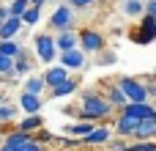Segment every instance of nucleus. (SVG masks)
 <instances>
[{"label":"nucleus","mask_w":156,"mask_h":151,"mask_svg":"<svg viewBox=\"0 0 156 151\" xmlns=\"http://www.w3.org/2000/svg\"><path fill=\"white\" fill-rule=\"evenodd\" d=\"M93 61H96L93 66H110V63H115V61H118V55H115V50H110V47H107V50H104V52H99Z\"/></svg>","instance_id":"a878e982"},{"label":"nucleus","mask_w":156,"mask_h":151,"mask_svg":"<svg viewBox=\"0 0 156 151\" xmlns=\"http://www.w3.org/2000/svg\"><path fill=\"white\" fill-rule=\"evenodd\" d=\"M151 105H154V110H156V99H154V102H151Z\"/></svg>","instance_id":"4c0bfd02"},{"label":"nucleus","mask_w":156,"mask_h":151,"mask_svg":"<svg viewBox=\"0 0 156 151\" xmlns=\"http://www.w3.org/2000/svg\"><path fill=\"white\" fill-rule=\"evenodd\" d=\"M88 55L77 47V50H69V52H60L58 55V63L63 66V69H69V72H82L85 66H88Z\"/></svg>","instance_id":"6e6552de"},{"label":"nucleus","mask_w":156,"mask_h":151,"mask_svg":"<svg viewBox=\"0 0 156 151\" xmlns=\"http://www.w3.org/2000/svg\"><path fill=\"white\" fill-rule=\"evenodd\" d=\"M8 8H11V17H19V19H22V14L30 8V0H11Z\"/></svg>","instance_id":"bb28decb"},{"label":"nucleus","mask_w":156,"mask_h":151,"mask_svg":"<svg viewBox=\"0 0 156 151\" xmlns=\"http://www.w3.org/2000/svg\"><path fill=\"white\" fill-rule=\"evenodd\" d=\"M19 105H11V102H3L0 105V127L3 124H16V118H19Z\"/></svg>","instance_id":"5701e85b"},{"label":"nucleus","mask_w":156,"mask_h":151,"mask_svg":"<svg viewBox=\"0 0 156 151\" xmlns=\"http://www.w3.org/2000/svg\"><path fill=\"white\" fill-rule=\"evenodd\" d=\"M99 91H101V94H104V99L115 107V113H118V110H123V107L129 105L115 77H104V80H99Z\"/></svg>","instance_id":"0eeeda50"},{"label":"nucleus","mask_w":156,"mask_h":151,"mask_svg":"<svg viewBox=\"0 0 156 151\" xmlns=\"http://www.w3.org/2000/svg\"><path fill=\"white\" fill-rule=\"evenodd\" d=\"M60 3H66V0H60Z\"/></svg>","instance_id":"ea45409f"},{"label":"nucleus","mask_w":156,"mask_h":151,"mask_svg":"<svg viewBox=\"0 0 156 151\" xmlns=\"http://www.w3.org/2000/svg\"><path fill=\"white\" fill-rule=\"evenodd\" d=\"M126 102H151L148 96V85H145V74L143 77H134V74H118L115 77Z\"/></svg>","instance_id":"7ed1b4c3"},{"label":"nucleus","mask_w":156,"mask_h":151,"mask_svg":"<svg viewBox=\"0 0 156 151\" xmlns=\"http://www.w3.org/2000/svg\"><path fill=\"white\" fill-rule=\"evenodd\" d=\"M80 33V50L88 55V58H96L99 52H104L110 44H107V39H104V33H99L96 28H82V30H77Z\"/></svg>","instance_id":"20e7f679"},{"label":"nucleus","mask_w":156,"mask_h":151,"mask_svg":"<svg viewBox=\"0 0 156 151\" xmlns=\"http://www.w3.org/2000/svg\"><path fill=\"white\" fill-rule=\"evenodd\" d=\"M47 3H55V0H30V6H38V8H44Z\"/></svg>","instance_id":"72a5a7b5"},{"label":"nucleus","mask_w":156,"mask_h":151,"mask_svg":"<svg viewBox=\"0 0 156 151\" xmlns=\"http://www.w3.org/2000/svg\"><path fill=\"white\" fill-rule=\"evenodd\" d=\"M16 151H47V146L38 143V140H27V143H22Z\"/></svg>","instance_id":"7c9ffc66"},{"label":"nucleus","mask_w":156,"mask_h":151,"mask_svg":"<svg viewBox=\"0 0 156 151\" xmlns=\"http://www.w3.org/2000/svg\"><path fill=\"white\" fill-rule=\"evenodd\" d=\"M16 127L22 129V132H38V129H44V116L38 113V116H22L19 121H16Z\"/></svg>","instance_id":"412c9836"},{"label":"nucleus","mask_w":156,"mask_h":151,"mask_svg":"<svg viewBox=\"0 0 156 151\" xmlns=\"http://www.w3.org/2000/svg\"><path fill=\"white\" fill-rule=\"evenodd\" d=\"M118 113H123V116H132V118H137V121H145V118H154L156 110L151 102H129L123 110H118Z\"/></svg>","instance_id":"f8f14e48"},{"label":"nucleus","mask_w":156,"mask_h":151,"mask_svg":"<svg viewBox=\"0 0 156 151\" xmlns=\"http://www.w3.org/2000/svg\"><path fill=\"white\" fill-rule=\"evenodd\" d=\"M30 72H33V58H30V52L22 47V52L14 58V77L25 80V74H30Z\"/></svg>","instance_id":"dca6fc26"},{"label":"nucleus","mask_w":156,"mask_h":151,"mask_svg":"<svg viewBox=\"0 0 156 151\" xmlns=\"http://www.w3.org/2000/svg\"><path fill=\"white\" fill-rule=\"evenodd\" d=\"M110 138H112V127L110 124H96V129L82 140L88 149H104L107 143H110Z\"/></svg>","instance_id":"9b49d317"},{"label":"nucleus","mask_w":156,"mask_h":151,"mask_svg":"<svg viewBox=\"0 0 156 151\" xmlns=\"http://www.w3.org/2000/svg\"><path fill=\"white\" fill-rule=\"evenodd\" d=\"M19 52H22V41H16V39L0 41V55H5V58H16Z\"/></svg>","instance_id":"b1692460"},{"label":"nucleus","mask_w":156,"mask_h":151,"mask_svg":"<svg viewBox=\"0 0 156 151\" xmlns=\"http://www.w3.org/2000/svg\"><path fill=\"white\" fill-rule=\"evenodd\" d=\"M19 110L25 113V116H38L41 113V107H44V96H33V94H19Z\"/></svg>","instance_id":"ddd939ff"},{"label":"nucleus","mask_w":156,"mask_h":151,"mask_svg":"<svg viewBox=\"0 0 156 151\" xmlns=\"http://www.w3.org/2000/svg\"><path fill=\"white\" fill-rule=\"evenodd\" d=\"M77 91H80V80H77V77H71V80H66L63 85H58V88L47 91V99H66V96H74Z\"/></svg>","instance_id":"f3484780"},{"label":"nucleus","mask_w":156,"mask_h":151,"mask_svg":"<svg viewBox=\"0 0 156 151\" xmlns=\"http://www.w3.org/2000/svg\"><path fill=\"white\" fill-rule=\"evenodd\" d=\"M41 77H44V85H47V91H52V88L63 85L66 80H71V72H69V69H63L60 63H52V66H47V69L41 72Z\"/></svg>","instance_id":"1a4fd4ad"},{"label":"nucleus","mask_w":156,"mask_h":151,"mask_svg":"<svg viewBox=\"0 0 156 151\" xmlns=\"http://www.w3.org/2000/svg\"><path fill=\"white\" fill-rule=\"evenodd\" d=\"M145 14L156 19V0H145Z\"/></svg>","instance_id":"473e14b6"},{"label":"nucleus","mask_w":156,"mask_h":151,"mask_svg":"<svg viewBox=\"0 0 156 151\" xmlns=\"http://www.w3.org/2000/svg\"><path fill=\"white\" fill-rule=\"evenodd\" d=\"M3 102H5V94H3V91H0V105H3Z\"/></svg>","instance_id":"f704fd0d"},{"label":"nucleus","mask_w":156,"mask_h":151,"mask_svg":"<svg viewBox=\"0 0 156 151\" xmlns=\"http://www.w3.org/2000/svg\"><path fill=\"white\" fill-rule=\"evenodd\" d=\"M151 77H154V80H156V66H154V72H151Z\"/></svg>","instance_id":"c9c22d12"},{"label":"nucleus","mask_w":156,"mask_h":151,"mask_svg":"<svg viewBox=\"0 0 156 151\" xmlns=\"http://www.w3.org/2000/svg\"><path fill=\"white\" fill-rule=\"evenodd\" d=\"M93 129H96V124H93V121H69V124L63 127V135L77 138V140H85Z\"/></svg>","instance_id":"4468645a"},{"label":"nucleus","mask_w":156,"mask_h":151,"mask_svg":"<svg viewBox=\"0 0 156 151\" xmlns=\"http://www.w3.org/2000/svg\"><path fill=\"white\" fill-rule=\"evenodd\" d=\"M129 151H156V140H132Z\"/></svg>","instance_id":"cd10ccee"},{"label":"nucleus","mask_w":156,"mask_h":151,"mask_svg":"<svg viewBox=\"0 0 156 151\" xmlns=\"http://www.w3.org/2000/svg\"><path fill=\"white\" fill-rule=\"evenodd\" d=\"M55 47H58V52L77 50V47H80V33H77V30H63V33H55Z\"/></svg>","instance_id":"2eb2a0df"},{"label":"nucleus","mask_w":156,"mask_h":151,"mask_svg":"<svg viewBox=\"0 0 156 151\" xmlns=\"http://www.w3.org/2000/svg\"><path fill=\"white\" fill-rule=\"evenodd\" d=\"M129 39L134 41V44H140V47H145V44H151L156 41V19L154 17H140L137 19V25L129 30Z\"/></svg>","instance_id":"423d86ee"},{"label":"nucleus","mask_w":156,"mask_h":151,"mask_svg":"<svg viewBox=\"0 0 156 151\" xmlns=\"http://www.w3.org/2000/svg\"><path fill=\"white\" fill-rule=\"evenodd\" d=\"M121 11L126 19H140V17H145V0H123Z\"/></svg>","instance_id":"aec40b11"},{"label":"nucleus","mask_w":156,"mask_h":151,"mask_svg":"<svg viewBox=\"0 0 156 151\" xmlns=\"http://www.w3.org/2000/svg\"><path fill=\"white\" fill-rule=\"evenodd\" d=\"M90 151H107V149H90Z\"/></svg>","instance_id":"e433bc0d"},{"label":"nucleus","mask_w":156,"mask_h":151,"mask_svg":"<svg viewBox=\"0 0 156 151\" xmlns=\"http://www.w3.org/2000/svg\"><path fill=\"white\" fill-rule=\"evenodd\" d=\"M134 140H156V116L140 121V127L134 132Z\"/></svg>","instance_id":"4be33fe9"},{"label":"nucleus","mask_w":156,"mask_h":151,"mask_svg":"<svg viewBox=\"0 0 156 151\" xmlns=\"http://www.w3.org/2000/svg\"><path fill=\"white\" fill-rule=\"evenodd\" d=\"M3 3H11V0H3Z\"/></svg>","instance_id":"58836bf2"},{"label":"nucleus","mask_w":156,"mask_h":151,"mask_svg":"<svg viewBox=\"0 0 156 151\" xmlns=\"http://www.w3.org/2000/svg\"><path fill=\"white\" fill-rule=\"evenodd\" d=\"M145 85H148V96H151V102L156 99V80L151 74H145Z\"/></svg>","instance_id":"2f4dec72"},{"label":"nucleus","mask_w":156,"mask_h":151,"mask_svg":"<svg viewBox=\"0 0 156 151\" xmlns=\"http://www.w3.org/2000/svg\"><path fill=\"white\" fill-rule=\"evenodd\" d=\"M22 83H25V88H22L25 94H33V96H44L47 94V85H44V77L41 74H27Z\"/></svg>","instance_id":"6ab92c4d"},{"label":"nucleus","mask_w":156,"mask_h":151,"mask_svg":"<svg viewBox=\"0 0 156 151\" xmlns=\"http://www.w3.org/2000/svg\"><path fill=\"white\" fill-rule=\"evenodd\" d=\"M41 11H44V8H38V6H30V8L22 14V25H27V28L38 25V22H41Z\"/></svg>","instance_id":"393cba45"},{"label":"nucleus","mask_w":156,"mask_h":151,"mask_svg":"<svg viewBox=\"0 0 156 151\" xmlns=\"http://www.w3.org/2000/svg\"><path fill=\"white\" fill-rule=\"evenodd\" d=\"M22 19L19 17H8L3 25H0V41H8V39H16L19 33H22Z\"/></svg>","instance_id":"a211bd4d"},{"label":"nucleus","mask_w":156,"mask_h":151,"mask_svg":"<svg viewBox=\"0 0 156 151\" xmlns=\"http://www.w3.org/2000/svg\"><path fill=\"white\" fill-rule=\"evenodd\" d=\"M66 3H69L74 11H88V8H93L99 0H66Z\"/></svg>","instance_id":"c756f323"},{"label":"nucleus","mask_w":156,"mask_h":151,"mask_svg":"<svg viewBox=\"0 0 156 151\" xmlns=\"http://www.w3.org/2000/svg\"><path fill=\"white\" fill-rule=\"evenodd\" d=\"M33 50H36V58L44 63V66H52L55 61H58V47H55V36L52 33H38L36 39H33Z\"/></svg>","instance_id":"39448f33"},{"label":"nucleus","mask_w":156,"mask_h":151,"mask_svg":"<svg viewBox=\"0 0 156 151\" xmlns=\"http://www.w3.org/2000/svg\"><path fill=\"white\" fill-rule=\"evenodd\" d=\"M140 121L132 118V116H123V113H115V124H112V135L118 138H126V140H134V132H137Z\"/></svg>","instance_id":"9d476101"},{"label":"nucleus","mask_w":156,"mask_h":151,"mask_svg":"<svg viewBox=\"0 0 156 151\" xmlns=\"http://www.w3.org/2000/svg\"><path fill=\"white\" fill-rule=\"evenodd\" d=\"M80 116L77 121H93V124H110L115 118V107L104 99L99 88H80Z\"/></svg>","instance_id":"f257e3e1"},{"label":"nucleus","mask_w":156,"mask_h":151,"mask_svg":"<svg viewBox=\"0 0 156 151\" xmlns=\"http://www.w3.org/2000/svg\"><path fill=\"white\" fill-rule=\"evenodd\" d=\"M63 30H77V11L69 6V3H60L49 19H47V33H63Z\"/></svg>","instance_id":"f03ea898"},{"label":"nucleus","mask_w":156,"mask_h":151,"mask_svg":"<svg viewBox=\"0 0 156 151\" xmlns=\"http://www.w3.org/2000/svg\"><path fill=\"white\" fill-rule=\"evenodd\" d=\"M0 74H3V77H11V74H14V58L0 55Z\"/></svg>","instance_id":"c85d7f7f"}]
</instances>
